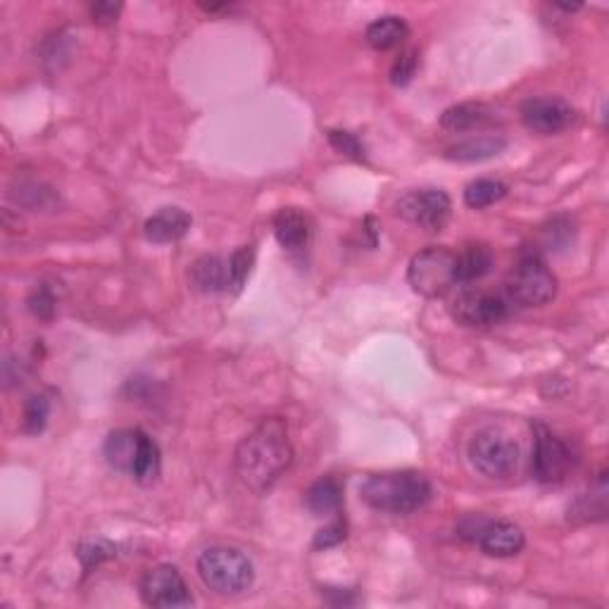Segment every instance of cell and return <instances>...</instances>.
Masks as SVG:
<instances>
[{
	"label": "cell",
	"mask_w": 609,
	"mask_h": 609,
	"mask_svg": "<svg viewBox=\"0 0 609 609\" xmlns=\"http://www.w3.org/2000/svg\"><path fill=\"white\" fill-rule=\"evenodd\" d=\"M293 448L286 424L279 417L265 419L243 438L236 450V472L250 491L262 495L291 467Z\"/></svg>",
	"instance_id": "cell-1"
},
{
	"label": "cell",
	"mask_w": 609,
	"mask_h": 609,
	"mask_svg": "<svg viewBox=\"0 0 609 609\" xmlns=\"http://www.w3.org/2000/svg\"><path fill=\"white\" fill-rule=\"evenodd\" d=\"M360 495L376 512L405 517L429 505L433 486L424 474L405 469V472L372 474L360 486Z\"/></svg>",
	"instance_id": "cell-2"
},
{
	"label": "cell",
	"mask_w": 609,
	"mask_h": 609,
	"mask_svg": "<svg viewBox=\"0 0 609 609\" xmlns=\"http://www.w3.org/2000/svg\"><path fill=\"white\" fill-rule=\"evenodd\" d=\"M198 576L212 593L224 595H241L253 586L255 581V567L248 560L246 552L236 548H226V545H215L207 548L203 555L198 557Z\"/></svg>",
	"instance_id": "cell-3"
},
{
	"label": "cell",
	"mask_w": 609,
	"mask_h": 609,
	"mask_svg": "<svg viewBox=\"0 0 609 609\" xmlns=\"http://www.w3.org/2000/svg\"><path fill=\"white\" fill-rule=\"evenodd\" d=\"M507 300L519 307H543L557 295V276L538 248H524L505 284Z\"/></svg>",
	"instance_id": "cell-4"
},
{
	"label": "cell",
	"mask_w": 609,
	"mask_h": 609,
	"mask_svg": "<svg viewBox=\"0 0 609 609\" xmlns=\"http://www.w3.org/2000/svg\"><path fill=\"white\" fill-rule=\"evenodd\" d=\"M467 457L476 472L486 479H510L519 469L521 448L510 433L488 426V429L474 433Z\"/></svg>",
	"instance_id": "cell-5"
},
{
	"label": "cell",
	"mask_w": 609,
	"mask_h": 609,
	"mask_svg": "<svg viewBox=\"0 0 609 609\" xmlns=\"http://www.w3.org/2000/svg\"><path fill=\"white\" fill-rule=\"evenodd\" d=\"M407 284L422 298H443L457 284V253L450 248H424L410 260Z\"/></svg>",
	"instance_id": "cell-6"
},
{
	"label": "cell",
	"mask_w": 609,
	"mask_h": 609,
	"mask_svg": "<svg viewBox=\"0 0 609 609\" xmlns=\"http://www.w3.org/2000/svg\"><path fill=\"white\" fill-rule=\"evenodd\" d=\"M510 310L512 303L505 295L472 286H464L450 303V315L455 317V322L462 326H472V329H486V326L502 324L510 317Z\"/></svg>",
	"instance_id": "cell-7"
},
{
	"label": "cell",
	"mask_w": 609,
	"mask_h": 609,
	"mask_svg": "<svg viewBox=\"0 0 609 609\" xmlns=\"http://www.w3.org/2000/svg\"><path fill=\"white\" fill-rule=\"evenodd\" d=\"M395 212L419 229L438 234L448 224L452 203L450 196L441 188H417V191H407L403 198L395 203Z\"/></svg>",
	"instance_id": "cell-8"
},
{
	"label": "cell",
	"mask_w": 609,
	"mask_h": 609,
	"mask_svg": "<svg viewBox=\"0 0 609 609\" xmlns=\"http://www.w3.org/2000/svg\"><path fill=\"white\" fill-rule=\"evenodd\" d=\"M576 450L545 424H536L533 476L541 483H560L576 467Z\"/></svg>",
	"instance_id": "cell-9"
},
{
	"label": "cell",
	"mask_w": 609,
	"mask_h": 609,
	"mask_svg": "<svg viewBox=\"0 0 609 609\" xmlns=\"http://www.w3.org/2000/svg\"><path fill=\"white\" fill-rule=\"evenodd\" d=\"M141 598L148 607L158 609H177L191 607L193 595L188 590L184 576L172 564H160V567L148 569L141 579Z\"/></svg>",
	"instance_id": "cell-10"
},
{
	"label": "cell",
	"mask_w": 609,
	"mask_h": 609,
	"mask_svg": "<svg viewBox=\"0 0 609 609\" xmlns=\"http://www.w3.org/2000/svg\"><path fill=\"white\" fill-rule=\"evenodd\" d=\"M521 122L533 134L555 136L567 131L576 122V110L564 98L557 96H538L521 103Z\"/></svg>",
	"instance_id": "cell-11"
},
{
	"label": "cell",
	"mask_w": 609,
	"mask_h": 609,
	"mask_svg": "<svg viewBox=\"0 0 609 609\" xmlns=\"http://www.w3.org/2000/svg\"><path fill=\"white\" fill-rule=\"evenodd\" d=\"M476 545L486 552L488 557H514L524 550L526 536L517 524L505 519H488V524L483 526V531L476 538Z\"/></svg>",
	"instance_id": "cell-12"
},
{
	"label": "cell",
	"mask_w": 609,
	"mask_h": 609,
	"mask_svg": "<svg viewBox=\"0 0 609 609\" xmlns=\"http://www.w3.org/2000/svg\"><path fill=\"white\" fill-rule=\"evenodd\" d=\"M193 219L181 207H162L143 224V234L150 243H177L191 231Z\"/></svg>",
	"instance_id": "cell-13"
},
{
	"label": "cell",
	"mask_w": 609,
	"mask_h": 609,
	"mask_svg": "<svg viewBox=\"0 0 609 609\" xmlns=\"http://www.w3.org/2000/svg\"><path fill=\"white\" fill-rule=\"evenodd\" d=\"M274 236L286 250H303L310 243L312 224L298 207H284L274 217Z\"/></svg>",
	"instance_id": "cell-14"
},
{
	"label": "cell",
	"mask_w": 609,
	"mask_h": 609,
	"mask_svg": "<svg viewBox=\"0 0 609 609\" xmlns=\"http://www.w3.org/2000/svg\"><path fill=\"white\" fill-rule=\"evenodd\" d=\"M495 122L493 110L483 103H460L452 105L441 115V127L452 134H464V131H476Z\"/></svg>",
	"instance_id": "cell-15"
},
{
	"label": "cell",
	"mask_w": 609,
	"mask_h": 609,
	"mask_svg": "<svg viewBox=\"0 0 609 609\" xmlns=\"http://www.w3.org/2000/svg\"><path fill=\"white\" fill-rule=\"evenodd\" d=\"M505 148H507V138L495 134H479L450 146L445 150V158L452 162H481L495 158V155H500Z\"/></svg>",
	"instance_id": "cell-16"
},
{
	"label": "cell",
	"mask_w": 609,
	"mask_h": 609,
	"mask_svg": "<svg viewBox=\"0 0 609 609\" xmlns=\"http://www.w3.org/2000/svg\"><path fill=\"white\" fill-rule=\"evenodd\" d=\"M138 441H141V429H119L112 431L105 438L103 455L110 467L119 469V472H129L134 469V460L138 452Z\"/></svg>",
	"instance_id": "cell-17"
},
{
	"label": "cell",
	"mask_w": 609,
	"mask_h": 609,
	"mask_svg": "<svg viewBox=\"0 0 609 609\" xmlns=\"http://www.w3.org/2000/svg\"><path fill=\"white\" fill-rule=\"evenodd\" d=\"M191 281L203 293L229 291V265L217 255H203L193 262Z\"/></svg>",
	"instance_id": "cell-18"
},
{
	"label": "cell",
	"mask_w": 609,
	"mask_h": 609,
	"mask_svg": "<svg viewBox=\"0 0 609 609\" xmlns=\"http://www.w3.org/2000/svg\"><path fill=\"white\" fill-rule=\"evenodd\" d=\"M343 505V486L334 476H324L312 483L305 493V507L315 517H329V514H338Z\"/></svg>",
	"instance_id": "cell-19"
},
{
	"label": "cell",
	"mask_w": 609,
	"mask_h": 609,
	"mask_svg": "<svg viewBox=\"0 0 609 609\" xmlns=\"http://www.w3.org/2000/svg\"><path fill=\"white\" fill-rule=\"evenodd\" d=\"M493 269V250L483 243H472L457 253V284L469 286L481 281Z\"/></svg>",
	"instance_id": "cell-20"
},
{
	"label": "cell",
	"mask_w": 609,
	"mask_h": 609,
	"mask_svg": "<svg viewBox=\"0 0 609 609\" xmlns=\"http://www.w3.org/2000/svg\"><path fill=\"white\" fill-rule=\"evenodd\" d=\"M407 34H410V27H407L403 17L384 15L369 24L367 31H364V39L374 50H391L400 46L407 39Z\"/></svg>",
	"instance_id": "cell-21"
},
{
	"label": "cell",
	"mask_w": 609,
	"mask_h": 609,
	"mask_svg": "<svg viewBox=\"0 0 609 609\" xmlns=\"http://www.w3.org/2000/svg\"><path fill=\"white\" fill-rule=\"evenodd\" d=\"M160 469H162L160 445L155 443L146 431H141V441H138V452H136L134 469H131V474H134V479L138 483L148 486V483H153L155 479H158Z\"/></svg>",
	"instance_id": "cell-22"
},
{
	"label": "cell",
	"mask_w": 609,
	"mask_h": 609,
	"mask_svg": "<svg viewBox=\"0 0 609 609\" xmlns=\"http://www.w3.org/2000/svg\"><path fill=\"white\" fill-rule=\"evenodd\" d=\"M607 514V483L605 474H600L598 483L588 495H581L579 500L574 502V507L569 510V519H583V521H595V519H605Z\"/></svg>",
	"instance_id": "cell-23"
},
{
	"label": "cell",
	"mask_w": 609,
	"mask_h": 609,
	"mask_svg": "<svg viewBox=\"0 0 609 609\" xmlns=\"http://www.w3.org/2000/svg\"><path fill=\"white\" fill-rule=\"evenodd\" d=\"M10 196L17 200V205L29 207V210H50L58 203V196L53 193V188L39 184V181H17L12 186Z\"/></svg>",
	"instance_id": "cell-24"
},
{
	"label": "cell",
	"mask_w": 609,
	"mask_h": 609,
	"mask_svg": "<svg viewBox=\"0 0 609 609\" xmlns=\"http://www.w3.org/2000/svg\"><path fill=\"white\" fill-rule=\"evenodd\" d=\"M507 196V184H502L498 179H476L464 188V203L472 210H483V207H491L500 203Z\"/></svg>",
	"instance_id": "cell-25"
},
{
	"label": "cell",
	"mask_w": 609,
	"mask_h": 609,
	"mask_svg": "<svg viewBox=\"0 0 609 609\" xmlns=\"http://www.w3.org/2000/svg\"><path fill=\"white\" fill-rule=\"evenodd\" d=\"M117 555L115 543L105 541V538H86L77 545V557L84 564V569H96L103 562L112 560Z\"/></svg>",
	"instance_id": "cell-26"
},
{
	"label": "cell",
	"mask_w": 609,
	"mask_h": 609,
	"mask_svg": "<svg viewBox=\"0 0 609 609\" xmlns=\"http://www.w3.org/2000/svg\"><path fill=\"white\" fill-rule=\"evenodd\" d=\"M255 262V248L253 246H241L238 250H234L229 257V288L231 291H241L243 284L248 281L250 269H253Z\"/></svg>",
	"instance_id": "cell-27"
},
{
	"label": "cell",
	"mask_w": 609,
	"mask_h": 609,
	"mask_svg": "<svg viewBox=\"0 0 609 609\" xmlns=\"http://www.w3.org/2000/svg\"><path fill=\"white\" fill-rule=\"evenodd\" d=\"M50 417V400L48 395H31L27 400V405H24V431L29 433V436H36V433H41L46 429V422Z\"/></svg>",
	"instance_id": "cell-28"
},
{
	"label": "cell",
	"mask_w": 609,
	"mask_h": 609,
	"mask_svg": "<svg viewBox=\"0 0 609 609\" xmlns=\"http://www.w3.org/2000/svg\"><path fill=\"white\" fill-rule=\"evenodd\" d=\"M326 136H329L331 148H334L336 153H341V155H345V158H350V160H355V162L367 160V155H364V146L360 143V138H357L355 134H350V131L331 129Z\"/></svg>",
	"instance_id": "cell-29"
},
{
	"label": "cell",
	"mask_w": 609,
	"mask_h": 609,
	"mask_svg": "<svg viewBox=\"0 0 609 609\" xmlns=\"http://www.w3.org/2000/svg\"><path fill=\"white\" fill-rule=\"evenodd\" d=\"M419 67V53L417 50H405V53H400V58L395 60V65L391 69V81L395 86H407L414 79V74H417Z\"/></svg>",
	"instance_id": "cell-30"
},
{
	"label": "cell",
	"mask_w": 609,
	"mask_h": 609,
	"mask_svg": "<svg viewBox=\"0 0 609 609\" xmlns=\"http://www.w3.org/2000/svg\"><path fill=\"white\" fill-rule=\"evenodd\" d=\"M27 305H29L31 315L39 317V319H50L55 315V295L48 286L36 288V291L29 295Z\"/></svg>",
	"instance_id": "cell-31"
},
{
	"label": "cell",
	"mask_w": 609,
	"mask_h": 609,
	"mask_svg": "<svg viewBox=\"0 0 609 609\" xmlns=\"http://www.w3.org/2000/svg\"><path fill=\"white\" fill-rule=\"evenodd\" d=\"M345 531H348V526H345L343 519H336L331 521L329 526H324L322 531L317 533L315 536V548L322 550V548H334V545L343 543L345 541Z\"/></svg>",
	"instance_id": "cell-32"
},
{
	"label": "cell",
	"mask_w": 609,
	"mask_h": 609,
	"mask_svg": "<svg viewBox=\"0 0 609 609\" xmlns=\"http://www.w3.org/2000/svg\"><path fill=\"white\" fill-rule=\"evenodd\" d=\"M124 5L122 3H112V0H103V3L91 5V17L96 24H103V27H110L119 20L122 15Z\"/></svg>",
	"instance_id": "cell-33"
}]
</instances>
